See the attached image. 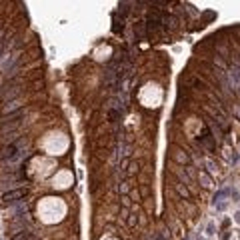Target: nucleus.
Wrapping results in <instances>:
<instances>
[{
  "mask_svg": "<svg viewBox=\"0 0 240 240\" xmlns=\"http://www.w3.org/2000/svg\"><path fill=\"white\" fill-rule=\"evenodd\" d=\"M26 188H16V190H10V192H4L2 194V202L4 204H12V202H18L20 198L26 196Z\"/></svg>",
  "mask_w": 240,
  "mask_h": 240,
  "instance_id": "f257e3e1",
  "label": "nucleus"
},
{
  "mask_svg": "<svg viewBox=\"0 0 240 240\" xmlns=\"http://www.w3.org/2000/svg\"><path fill=\"white\" fill-rule=\"evenodd\" d=\"M18 144H8L4 148H0V160H12L18 156Z\"/></svg>",
  "mask_w": 240,
  "mask_h": 240,
  "instance_id": "f03ea898",
  "label": "nucleus"
},
{
  "mask_svg": "<svg viewBox=\"0 0 240 240\" xmlns=\"http://www.w3.org/2000/svg\"><path fill=\"white\" fill-rule=\"evenodd\" d=\"M10 240H30V232H26V230H20L18 234H14Z\"/></svg>",
  "mask_w": 240,
  "mask_h": 240,
  "instance_id": "7ed1b4c3",
  "label": "nucleus"
}]
</instances>
